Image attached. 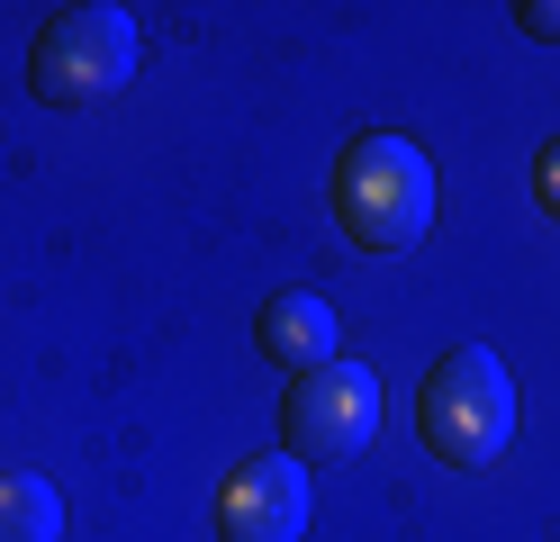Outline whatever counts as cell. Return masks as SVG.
Wrapping results in <instances>:
<instances>
[{"instance_id": "cell-3", "label": "cell", "mask_w": 560, "mask_h": 542, "mask_svg": "<svg viewBox=\"0 0 560 542\" xmlns=\"http://www.w3.org/2000/svg\"><path fill=\"white\" fill-rule=\"evenodd\" d=\"M136 19L109 10V0H91V10H55L37 27V46H27V91L46 108H91L136 82Z\"/></svg>"}, {"instance_id": "cell-8", "label": "cell", "mask_w": 560, "mask_h": 542, "mask_svg": "<svg viewBox=\"0 0 560 542\" xmlns=\"http://www.w3.org/2000/svg\"><path fill=\"white\" fill-rule=\"evenodd\" d=\"M534 199H542V217H560V136L534 154Z\"/></svg>"}, {"instance_id": "cell-5", "label": "cell", "mask_w": 560, "mask_h": 542, "mask_svg": "<svg viewBox=\"0 0 560 542\" xmlns=\"http://www.w3.org/2000/svg\"><path fill=\"white\" fill-rule=\"evenodd\" d=\"M307 533V461L254 452L218 488V542H299Z\"/></svg>"}, {"instance_id": "cell-4", "label": "cell", "mask_w": 560, "mask_h": 542, "mask_svg": "<svg viewBox=\"0 0 560 542\" xmlns=\"http://www.w3.org/2000/svg\"><path fill=\"white\" fill-rule=\"evenodd\" d=\"M371 434H380V380L362 361H326L280 397V452L290 461H353L371 452Z\"/></svg>"}, {"instance_id": "cell-1", "label": "cell", "mask_w": 560, "mask_h": 542, "mask_svg": "<svg viewBox=\"0 0 560 542\" xmlns=\"http://www.w3.org/2000/svg\"><path fill=\"white\" fill-rule=\"evenodd\" d=\"M335 217L362 253H407L434 235V163L407 136H353L335 154Z\"/></svg>"}, {"instance_id": "cell-6", "label": "cell", "mask_w": 560, "mask_h": 542, "mask_svg": "<svg viewBox=\"0 0 560 542\" xmlns=\"http://www.w3.org/2000/svg\"><path fill=\"white\" fill-rule=\"evenodd\" d=\"M254 344H262V361H280V371H326L335 361V308L317 299V289H280V299H262V316H254Z\"/></svg>"}, {"instance_id": "cell-7", "label": "cell", "mask_w": 560, "mask_h": 542, "mask_svg": "<svg viewBox=\"0 0 560 542\" xmlns=\"http://www.w3.org/2000/svg\"><path fill=\"white\" fill-rule=\"evenodd\" d=\"M0 542H63V497L37 470H0Z\"/></svg>"}, {"instance_id": "cell-9", "label": "cell", "mask_w": 560, "mask_h": 542, "mask_svg": "<svg viewBox=\"0 0 560 542\" xmlns=\"http://www.w3.org/2000/svg\"><path fill=\"white\" fill-rule=\"evenodd\" d=\"M515 27H524V36H542V46H560V0H524Z\"/></svg>"}, {"instance_id": "cell-2", "label": "cell", "mask_w": 560, "mask_h": 542, "mask_svg": "<svg viewBox=\"0 0 560 542\" xmlns=\"http://www.w3.org/2000/svg\"><path fill=\"white\" fill-rule=\"evenodd\" d=\"M416 434L425 452L452 461V470H488L506 443H515V380L488 344H452L434 371H425V397H416Z\"/></svg>"}]
</instances>
